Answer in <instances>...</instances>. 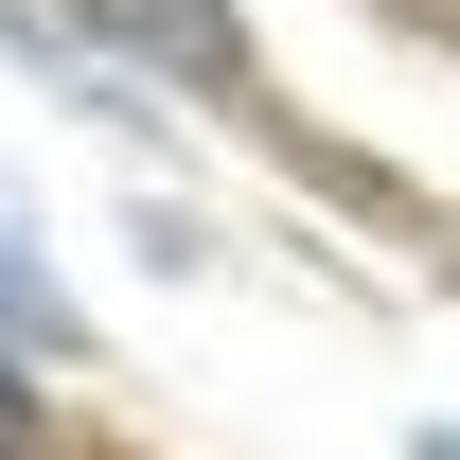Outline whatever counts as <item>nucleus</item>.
Masks as SVG:
<instances>
[{"instance_id": "obj_4", "label": "nucleus", "mask_w": 460, "mask_h": 460, "mask_svg": "<svg viewBox=\"0 0 460 460\" xmlns=\"http://www.w3.org/2000/svg\"><path fill=\"white\" fill-rule=\"evenodd\" d=\"M425 460H460V425H425Z\"/></svg>"}, {"instance_id": "obj_1", "label": "nucleus", "mask_w": 460, "mask_h": 460, "mask_svg": "<svg viewBox=\"0 0 460 460\" xmlns=\"http://www.w3.org/2000/svg\"><path fill=\"white\" fill-rule=\"evenodd\" d=\"M107 54H142V71H177V89H248V18L230 0H71Z\"/></svg>"}, {"instance_id": "obj_3", "label": "nucleus", "mask_w": 460, "mask_h": 460, "mask_svg": "<svg viewBox=\"0 0 460 460\" xmlns=\"http://www.w3.org/2000/svg\"><path fill=\"white\" fill-rule=\"evenodd\" d=\"M0 460H18V372H0Z\"/></svg>"}, {"instance_id": "obj_2", "label": "nucleus", "mask_w": 460, "mask_h": 460, "mask_svg": "<svg viewBox=\"0 0 460 460\" xmlns=\"http://www.w3.org/2000/svg\"><path fill=\"white\" fill-rule=\"evenodd\" d=\"M0 337H36V354H71V301H54V266L0 230Z\"/></svg>"}]
</instances>
